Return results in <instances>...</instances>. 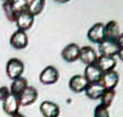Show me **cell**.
Returning a JSON list of instances; mask_svg holds the SVG:
<instances>
[{
  "label": "cell",
  "mask_w": 123,
  "mask_h": 117,
  "mask_svg": "<svg viewBox=\"0 0 123 117\" xmlns=\"http://www.w3.org/2000/svg\"><path fill=\"white\" fill-rule=\"evenodd\" d=\"M28 0H9L3 3L2 8L7 20L15 23L20 14L28 11Z\"/></svg>",
  "instance_id": "obj_1"
},
{
  "label": "cell",
  "mask_w": 123,
  "mask_h": 117,
  "mask_svg": "<svg viewBox=\"0 0 123 117\" xmlns=\"http://www.w3.org/2000/svg\"><path fill=\"white\" fill-rule=\"evenodd\" d=\"M24 63L18 58H13L7 62L6 65V73L11 80H15L21 76L24 71Z\"/></svg>",
  "instance_id": "obj_2"
},
{
  "label": "cell",
  "mask_w": 123,
  "mask_h": 117,
  "mask_svg": "<svg viewBox=\"0 0 123 117\" xmlns=\"http://www.w3.org/2000/svg\"><path fill=\"white\" fill-rule=\"evenodd\" d=\"M60 77L57 69L52 65L45 67L40 73L39 79L41 83L45 85L53 84L56 83Z\"/></svg>",
  "instance_id": "obj_3"
},
{
  "label": "cell",
  "mask_w": 123,
  "mask_h": 117,
  "mask_svg": "<svg viewBox=\"0 0 123 117\" xmlns=\"http://www.w3.org/2000/svg\"><path fill=\"white\" fill-rule=\"evenodd\" d=\"M117 41L105 39L99 44L98 49L101 55L114 57L118 55L120 50Z\"/></svg>",
  "instance_id": "obj_4"
},
{
  "label": "cell",
  "mask_w": 123,
  "mask_h": 117,
  "mask_svg": "<svg viewBox=\"0 0 123 117\" xmlns=\"http://www.w3.org/2000/svg\"><path fill=\"white\" fill-rule=\"evenodd\" d=\"M9 42L13 48L16 50L23 49L28 46V36L25 31L18 29L11 36Z\"/></svg>",
  "instance_id": "obj_5"
},
{
  "label": "cell",
  "mask_w": 123,
  "mask_h": 117,
  "mask_svg": "<svg viewBox=\"0 0 123 117\" xmlns=\"http://www.w3.org/2000/svg\"><path fill=\"white\" fill-rule=\"evenodd\" d=\"M87 37L91 42L99 45L105 39V25L101 22L95 23L88 30Z\"/></svg>",
  "instance_id": "obj_6"
},
{
  "label": "cell",
  "mask_w": 123,
  "mask_h": 117,
  "mask_svg": "<svg viewBox=\"0 0 123 117\" xmlns=\"http://www.w3.org/2000/svg\"><path fill=\"white\" fill-rule=\"evenodd\" d=\"M80 48L75 43H70L66 46L61 52V56L66 62L71 63L79 58Z\"/></svg>",
  "instance_id": "obj_7"
},
{
  "label": "cell",
  "mask_w": 123,
  "mask_h": 117,
  "mask_svg": "<svg viewBox=\"0 0 123 117\" xmlns=\"http://www.w3.org/2000/svg\"><path fill=\"white\" fill-rule=\"evenodd\" d=\"M95 50L90 46H85L80 48L79 59L87 65L95 64L98 58Z\"/></svg>",
  "instance_id": "obj_8"
},
{
  "label": "cell",
  "mask_w": 123,
  "mask_h": 117,
  "mask_svg": "<svg viewBox=\"0 0 123 117\" xmlns=\"http://www.w3.org/2000/svg\"><path fill=\"white\" fill-rule=\"evenodd\" d=\"M89 82L84 77L81 75L73 76L69 80L68 85L70 89L75 93H80L85 91Z\"/></svg>",
  "instance_id": "obj_9"
},
{
  "label": "cell",
  "mask_w": 123,
  "mask_h": 117,
  "mask_svg": "<svg viewBox=\"0 0 123 117\" xmlns=\"http://www.w3.org/2000/svg\"><path fill=\"white\" fill-rule=\"evenodd\" d=\"M38 96V93L33 86H27L23 93L18 97L20 105L22 106H28L35 102Z\"/></svg>",
  "instance_id": "obj_10"
},
{
  "label": "cell",
  "mask_w": 123,
  "mask_h": 117,
  "mask_svg": "<svg viewBox=\"0 0 123 117\" xmlns=\"http://www.w3.org/2000/svg\"><path fill=\"white\" fill-rule=\"evenodd\" d=\"M20 105L18 97L10 93L3 101V108L7 114L12 116L18 112Z\"/></svg>",
  "instance_id": "obj_11"
},
{
  "label": "cell",
  "mask_w": 123,
  "mask_h": 117,
  "mask_svg": "<svg viewBox=\"0 0 123 117\" xmlns=\"http://www.w3.org/2000/svg\"><path fill=\"white\" fill-rule=\"evenodd\" d=\"M40 110L43 117H59L60 114L59 106L49 100L42 102L40 106Z\"/></svg>",
  "instance_id": "obj_12"
},
{
  "label": "cell",
  "mask_w": 123,
  "mask_h": 117,
  "mask_svg": "<svg viewBox=\"0 0 123 117\" xmlns=\"http://www.w3.org/2000/svg\"><path fill=\"white\" fill-rule=\"evenodd\" d=\"M103 73L96 64L87 65L84 71V77L89 83L101 82Z\"/></svg>",
  "instance_id": "obj_13"
},
{
  "label": "cell",
  "mask_w": 123,
  "mask_h": 117,
  "mask_svg": "<svg viewBox=\"0 0 123 117\" xmlns=\"http://www.w3.org/2000/svg\"><path fill=\"white\" fill-rule=\"evenodd\" d=\"M34 17L28 11L20 14L15 22L18 29L24 31L29 30L34 23Z\"/></svg>",
  "instance_id": "obj_14"
},
{
  "label": "cell",
  "mask_w": 123,
  "mask_h": 117,
  "mask_svg": "<svg viewBox=\"0 0 123 117\" xmlns=\"http://www.w3.org/2000/svg\"><path fill=\"white\" fill-rule=\"evenodd\" d=\"M119 75L117 72L113 70L103 73L101 82L105 89H114L118 84Z\"/></svg>",
  "instance_id": "obj_15"
},
{
  "label": "cell",
  "mask_w": 123,
  "mask_h": 117,
  "mask_svg": "<svg viewBox=\"0 0 123 117\" xmlns=\"http://www.w3.org/2000/svg\"><path fill=\"white\" fill-rule=\"evenodd\" d=\"M96 66L103 73L114 70L117 64V61L113 57L100 55L98 57Z\"/></svg>",
  "instance_id": "obj_16"
},
{
  "label": "cell",
  "mask_w": 123,
  "mask_h": 117,
  "mask_svg": "<svg viewBox=\"0 0 123 117\" xmlns=\"http://www.w3.org/2000/svg\"><path fill=\"white\" fill-rule=\"evenodd\" d=\"M105 88L101 82L89 83L85 92L86 97L92 100L100 99Z\"/></svg>",
  "instance_id": "obj_17"
},
{
  "label": "cell",
  "mask_w": 123,
  "mask_h": 117,
  "mask_svg": "<svg viewBox=\"0 0 123 117\" xmlns=\"http://www.w3.org/2000/svg\"><path fill=\"white\" fill-rule=\"evenodd\" d=\"M120 34L119 25L116 21H110L105 25V39L117 41Z\"/></svg>",
  "instance_id": "obj_18"
},
{
  "label": "cell",
  "mask_w": 123,
  "mask_h": 117,
  "mask_svg": "<svg viewBox=\"0 0 123 117\" xmlns=\"http://www.w3.org/2000/svg\"><path fill=\"white\" fill-rule=\"evenodd\" d=\"M28 86L27 81L23 77H19L14 80L10 87L11 93L19 97Z\"/></svg>",
  "instance_id": "obj_19"
},
{
  "label": "cell",
  "mask_w": 123,
  "mask_h": 117,
  "mask_svg": "<svg viewBox=\"0 0 123 117\" xmlns=\"http://www.w3.org/2000/svg\"><path fill=\"white\" fill-rule=\"evenodd\" d=\"M45 5V0H31L29 2L28 11L35 17L40 14Z\"/></svg>",
  "instance_id": "obj_20"
},
{
  "label": "cell",
  "mask_w": 123,
  "mask_h": 117,
  "mask_svg": "<svg viewBox=\"0 0 123 117\" xmlns=\"http://www.w3.org/2000/svg\"><path fill=\"white\" fill-rule=\"evenodd\" d=\"M116 92L114 89H105L100 99V104L109 108L112 104Z\"/></svg>",
  "instance_id": "obj_21"
},
{
  "label": "cell",
  "mask_w": 123,
  "mask_h": 117,
  "mask_svg": "<svg viewBox=\"0 0 123 117\" xmlns=\"http://www.w3.org/2000/svg\"><path fill=\"white\" fill-rule=\"evenodd\" d=\"M94 117H110L108 108L100 104L97 105L94 111Z\"/></svg>",
  "instance_id": "obj_22"
},
{
  "label": "cell",
  "mask_w": 123,
  "mask_h": 117,
  "mask_svg": "<svg viewBox=\"0 0 123 117\" xmlns=\"http://www.w3.org/2000/svg\"><path fill=\"white\" fill-rule=\"evenodd\" d=\"M9 94L10 92L6 86L0 87V101H4Z\"/></svg>",
  "instance_id": "obj_23"
},
{
  "label": "cell",
  "mask_w": 123,
  "mask_h": 117,
  "mask_svg": "<svg viewBox=\"0 0 123 117\" xmlns=\"http://www.w3.org/2000/svg\"><path fill=\"white\" fill-rule=\"evenodd\" d=\"M117 41L121 48H123V33L120 34L118 37Z\"/></svg>",
  "instance_id": "obj_24"
},
{
  "label": "cell",
  "mask_w": 123,
  "mask_h": 117,
  "mask_svg": "<svg viewBox=\"0 0 123 117\" xmlns=\"http://www.w3.org/2000/svg\"><path fill=\"white\" fill-rule=\"evenodd\" d=\"M118 57L120 58V59L123 62V48H121L118 54Z\"/></svg>",
  "instance_id": "obj_25"
},
{
  "label": "cell",
  "mask_w": 123,
  "mask_h": 117,
  "mask_svg": "<svg viewBox=\"0 0 123 117\" xmlns=\"http://www.w3.org/2000/svg\"><path fill=\"white\" fill-rule=\"evenodd\" d=\"M11 116H12V117H25L24 115L19 113V112L14 114Z\"/></svg>",
  "instance_id": "obj_26"
},
{
  "label": "cell",
  "mask_w": 123,
  "mask_h": 117,
  "mask_svg": "<svg viewBox=\"0 0 123 117\" xmlns=\"http://www.w3.org/2000/svg\"><path fill=\"white\" fill-rule=\"evenodd\" d=\"M54 1L59 4H65L69 2L70 0H54Z\"/></svg>",
  "instance_id": "obj_27"
},
{
  "label": "cell",
  "mask_w": 123,
  "mask_h": 117,
  "mask_svg": "<svg viewBox=\"0 0 123 117\" xmlns=\"http://www.w3.org/2000/svg\"><path fill=\"white\" fill-rule=\"evenodd\" d=\"M2 1H3L4 2H5L8 1H9V0H2Z\"/></svg>",
  "instance_id": "obj_28"
}]
</instances>
